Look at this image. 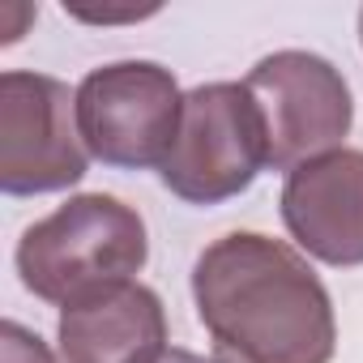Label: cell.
<instances>
[{
    "instance_id": "6",
    "label": "cell",
    "mask_w": 363,
    "mask_h": 363,
    "mask_svg": "<svg viewBox=\"0 0 363 363\" xmlns=\"http://www.w3.org/2000/svg\"><path fill=\"white\" fill-rule=\"evenodd\" d=\"M244 86L261 107L274 171L291 175L295 167L342 150V137L354 120V103L346 77L325 56L299 48L274 52L252 65Z\"/></svg>"
},
{
    "instance_id": "5",
    "label": "cell",
    "mask_w": 363,
    "mask_h": 363,
    "mask_svg": "<svg viewBox=\"0 0 363 363\" xmlns=\"http://www.w3.org/2000/svg\"><path fill=\"white\" fill-rule=\"evenodd\" d=\"M90 150L77 128V90L60 77L9 69L0 77V189L9 197L82 184Z\"/></svg>"
},
{
    "instance_id": "7",
    "label": "cell",
    "mask_w": 363,
    "mask_h": 363,
    "mask_svg": "<svg viewBox=\"0 0 363 363\" xmlns=\"http://www.w3.org/2000/svg\"><path fill=\"white\" fill-rule=\"evenodd\" d=\"M291 240L337 269L363 265V150H333L295 167L282 184Z\"/></svg>"
},
{
    "instance_id": "11",
    "label": "cell",
    "mask_w": 363,
    "mask_h": 363,
    "mask_svg": "<svg viewBox=\"0 0 363 363\" xmlns=\"http://www.w3.org/2000/svg\"><path fill=\"white\" fill-rule=\"evenodd\" d=\"M65 13L77 18V22H141L154 9H86V5H65Z\"/></svg>"
},
{
    "instance_id": "9",
    "label": "cell",
    "mask_w": 363,
    "mask_h": 363,
    "mask_svg": "<svg viewBox=\"0 0 363 363\" xmlns=\"http://www.w3.org/2000/svg\"><path fill=\"white\" fill-rule=\"evenodd\" d=\"M0 363H56V354L26 325L5 320V325H0Z\"/></svg>"
},
{
    "instance_id": "10",
    "label": "cell",
    "mask_w": 363,
    "mask_h": 363,
    "mask_svg": "<svg viewBox=\"0 0 363 363\" xmlns=\"http://www.w3.org/2000/svg\"><path fill=\"white\" fill-rule=\"evenodd\" d=\"M35 5H22V0H5L0 5V43H18L22 39V26L35 22Z\"/></svg>"
},
{
    "instance_id": "12",
    "label": "cell",
    "mask_w": 363,
    "mask_h": 363,
    "mask_svg": "<svg viewBox=\"0 0 363 363\" xmlns=\"http://www.w3.org/2000/svg\"><path fill=\"white\" fill-rule=\"evenodd\" d=\"M150 363H218V359H206V354H193V350H179V346H162Z\"/></svg>"
},
{
    "instance_id": "8",
    "label": "cell",
    "mask_w": 363,
    "mask_h": 363,
    "mask_svg": "<svg viewBox=\"0 0 363 363\" xmlns=\"http://www.w3.org/2000/svg\"><path fill=\"white\" fill-rule=\"evenodd\" d=\"M56 337L65 363H150L167 346V312L133 278L65 303Z\"/></svg>"
},
{
    "instance_id": "13",
    "label": "cell",
    "mask_w": 363,
    "mask_h": 363,
    "mask_svg": "<svg viewBox=\"0 0 363 363\" xmlns=\"http://www.w3.org/2000/svg\"><path fill=\"white\" fill-rule=\"evenodd\" d=\"M359 39H363V9H359Z\"/></svg>"
},
{
    "instance_id": "3",
    "label": "cell",
    "mask_w": 363,
    "mask_h": 363,
    "mask_svg": "<svg viewBox=\"0 0 363 363\" xmlns=\"http://www.w3.org/2000/svg\"><path fill=\"white\" fill-rule=\"evenodd\" d=\"M269 167L265 120L248 86L210 82L184 94L175 145L158 167L162 189L189 206H223Z\"/></svg>"
},
{
    "instance_id": "4",
    "label": "cell",
    "mask_w": 363,
    "mask_h": 363,
    "mask_svg": "<svg viewBox=\"0 0 363 363\" xmlns=\"http://www.w3.org/2000/svg\"><path fill=\"white\" fill-rule=\"evenodd\" d=\"M179 116H184V94L171 69L154 60H116L86 73L77 86L82 141L90 158L107 167H162L175 145Z\"/></svg>"
},
{
    "instance_id": "1",
    "label": "cell",
    "mask_w": 363,
    "mask_h": 363,
    "mask_svg": "<svg viewBox=\"0 0 363 363\" xmlns=\"http://www.w3.org/2000/svg\"><path fill=\"white\" fill-rule=\"evenodd\" d=\"M193 303L218 363H329L337 350L325 282L261 231H231L197 257Z\"/></svg>"
},
{
    "instance_id": "2",
    "label": "cell",
    "mask_w": 363,
    "mask_h": 363,
    "mask_svg": "<svg viewBox=\"0 0 363 363\" xmlns=\"http://www.w3.org/2000/svg\"><path fill=\"white\" fill-rule=\"evenodd\" d=\"M150 257L145 223L107 193L69 197L60 210L26 227L18 244L22 286L43 303H73L116 282H133Z\"/></svg>"
}]
</instances>
